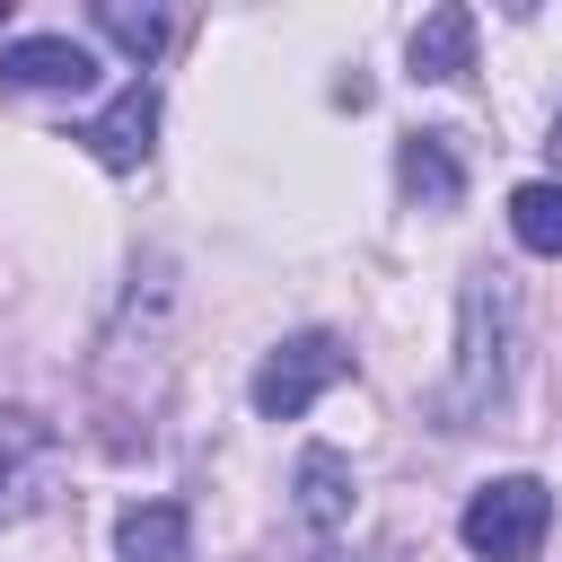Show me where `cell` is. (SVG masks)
<instances>
[{
	"instance_id": "1",
	"label": "cell",
	"mask_w": 562,
	"mask_h": 562,
	"mask_svg": "<svg viewBox=\"0 0 562 562\" xmlns=\"http://www.w3.org/2000/svg\"><path fill=\"white\" fill-rule=\"evenodd\" d=\"M509 369H518V290L509 272H465L457 290V369L430 395L439 430H474L509 404Z\"/></svg>"
},
{
	"instance_id": "2",
	"label": "cell",
	"mask_w": 562,
	"mask_h": 562,
	"mask_svg": "<svg viewBox=\"0 0 562 562\" xmlns=\"http://www.w3.org/2000/svg\"><path fill=\"white\" fill-rule=\"evenodd\" d=\"M342 378H351V342L316 325V334L272 342V351L255 360V386H246V395H255V413H263V422H299V413H307L325 386H342Z\"/></svg>"
},
{
	"instance_id": "3",
	"label": "cell",
	"mask_w": 562,
	"mask_h": 562,
	"mask_svg": "<svg viewBox=\"0 0 562 562\" xmlns=\"http://www.w3.org/2000/svg\"><path fill=\"white\" fill-rule=\"evenodd\" d=\"M544 527H553V492H544L536 474H501V483H483V492L465 501V518H457V536H465L483 562H536Z\"/></svg>"
},
{
	"instance_id": "4",
	"label": "cell",
	"mask_w": 562,
	"mask_h": 562,
	"mask_svg": "<svg viewBox=\"0 0 562 562\" xmlns=\"http://www.w3.org/2000/svg\"><path fill=\"white\" fill-rule=\"evenodd\" d=\"M70 140H79L97 167L132 176V167L149 158V140H158V79H149V70H140V79H123V88H114V105H105V114H88Z\"/></svg>"
},
{
	"instance_id": "5",
	"label": "cell",
	"mask_w": 562,
	"mask_h": 562,
	"mask_svg": "<svg viewBox=\"0 0 562 562\" xmlns=\"http://www.w3.org/2000/svg\"><path fill=\"white\" fill-rule=\"evenodd\" d=\"M395 184H404L413 211H457V202H465V158H457V140H448V132H404V140H395Z\"/></svg>"
},
{
	"instance_id": "6",
	"label": "cell",
	"mask_w": 562,
	"mask_h": 562,
	"mask_svg": "<svg viewBox=\"0 0 562 562\" xmlns=\"http://www.w3.org/2000/svg\"><path fill=\"white\" fill-rule=\"evenodd\" d=\"M0 88H97V53L70 44V35H18L0 44Z\"/></svg>"
},
{
	"instance_id": "7",
	"label": "cell",
	"mask_w": 562,
	"mask_h": 562,
	"mask_svg": "<svg viewBox=\"0 0 562 562\" xmlns=\"http://www.w3.org/2000/svg\"><path fill=\"white\" fill-rule=\"evenodd\" d=\"M114 553L123 562H193V509L184 501H132L114 518Z\"/></svg>"
},
{
	"instance_id": "8",
	"label": "cell",
	"mask_w": 562,
	"mask_h": 562,
	"mask_svg": "<svg viewBox=\"0 0 562 562\" xmlns=\"http://www.w3.org/2000/svg\"><path fill=\"white\" fill-rule=\"evenodd\" d=\"M299 527L307 536H342L351 527V465H342V448H307L299 457Z\"/></svg>"
},
{
	"instance_id": "9",
	"label": "cell",
	"mask_w": 562,
	"mask_h": 562,
	"mask_svg": "<svg viewBox=\"0 0 562 562\" xmlns=\"http://www.w3.org/2000/svg\"><path fill=\"white\" fill-rule=\"evenodd\" d=\"M44 457H53V430H44L35 413L0 404V518L35 501V474H44Z\"/></svg>"
},
{
	"instance_id": "10",
	"label": "cell",
	"mask_w": 562,
	"mask_h": 562,
	"mask_svg": "<svg viewBox=\"0 0 562 562\" xmlns=\"http://www.w3.org/2000/svg\"><path fill=\"white\" fill-rule=\"evenodd\" d=\"M404 53H413V79H465L474 70V9H457V0L430 9Z\"/></svg>"
},
{
	"instance_id": "11",
	"label": "cell",
	"mask_w": 562,
	"mask_h": 562,
	"mask_svg": "<svg viewBox=\"0 0 562 562\" xmlns=\"http://www.w3.org/2000/svg\"><path fill=\"white\" fill-rule=\"evenodd\" d=\"M88 18H97V35H105V44H123L140 70H149V61L167 53V35H176V18H167V9H149V0H140V9H132V0H97Z\"/></svg>"
},
{
	"instance_id": "12",
	"label": "cell",
	"mask_w": 562,
	"mask_h": 562,
	"mask_svg": "<svg viewBox=\"0 0 562 562\" xmlns=\"http://www.w3.org/2000/svg\"><path fill=\"white\" fill-rule=\"evenodd\" d=\"M509 237L527 255H553L562 263V176H536V184L509 193Z\"/></svg>"
},
{
	"instance_id": "13",
	"label": "cell",
	"mask_w": 562,
	"mask_h": 562,
	"mask_svg": "<svg viewBox=\"0 0 562 562\" xmlns=\"http://www.w3.org/2000/svg\"><path fill=\"white\" fill-rule=\"evenodd\" d=\"M544 149H553V167H562V114H553V140H544Z\"/></svg>"
},
{
	"instance_id": "14",
	"label": "cell",
	"mask_w": 562,
	"mask_h": 562,
	"mask_svg": "<svg viewBox=\"0 0 562 562\" xmlns=\"http://www.w3.org/2000/svg\"><path fill=\"white\" fill-rule=\"evenodd\" d=\"M369 562H395V553H369Z\"/></svg>"
}]
</instances>
